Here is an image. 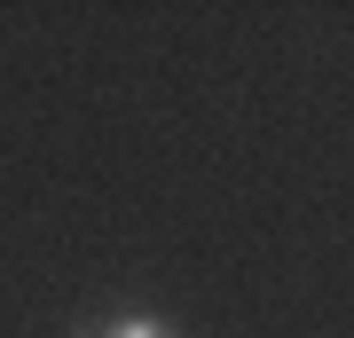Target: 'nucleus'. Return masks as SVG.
Wrapping results in <instances>:
<instances>
[{
  "label": "nucleus",
  "instance_id": "obj_1",
  "mask_svg": "<svg viewBox=\"0 0 354 338\" xmlns=\"http://www.w3.org/2000/svg\"><path fill=\"white\" fill-rule=\"evenodd\" d=\"M87 338H181V330L158 323V314H118V323H102V330H87Z\"/></svg>",
  "mask_w": 354,
  "mask_h": 338
}]
</instances>
